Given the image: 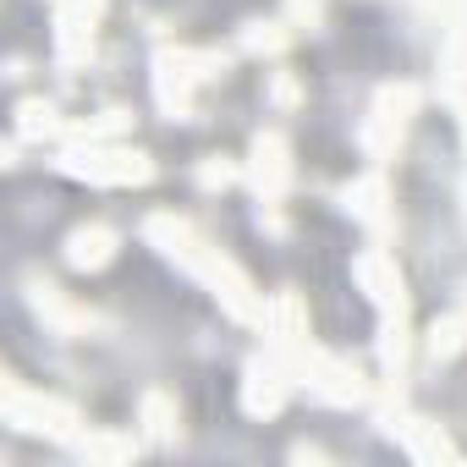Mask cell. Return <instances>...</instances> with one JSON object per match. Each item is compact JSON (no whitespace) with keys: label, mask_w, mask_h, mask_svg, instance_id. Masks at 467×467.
I'll use <instances>...</instances> for the list:
<instances>
[{"label":"cell","mask_w":467,"mask_h":467,"mask_svg":"<svg viewBox=\"0 0 467 467\" xmlns=\"http://www.w3.org/2000/svg\"><path fill=\"white\" fill-rule=\"evenodd\" d=\"M61 171L67 176H83V182H105V187H132V182H149L154 176L149 154L116 149V143H88V149L61 154Z\"/></svg>","instance_id":"1"},{"label":"cell","mask_w":467,"mask_h":467,"mask_svg":"<svg viewBox=\"0 0 467 467\" xmlns=\"http://www.w3.org/2000/svg\"><path fill=\"white\" fill-rule=\"evenodd\" d=\"M412 110H418V88H412V83H390V88H379L374 116H368V127H363V149H368L374 160L396 154V143H401Z\"/></svg>","instance_id":"2"},{"label":"cell","mask_w":467,"mask_h":467,"mask_svg":"<svg viewBox=\"0 0 467 467\" xmlns=\"http://www.w3.org/2000/svg\"><path fill=\"white\" fill-rule=\"evenodd\" d=\"M6 418L28 434H50V440H78V412L56 396H39V390H23V385H6Z\"/></svg>","instance_id":"3"},{"label":"cell","mask_w":467,"mask_h":467,"mask_svg":"<svg viewBox=\"0 0 467 467\" xmlns=\"http://www.w3.org/2000/svg\"><path fill=\"white\" fill-rule=\"evenodd\" d=\"M99 12H105V0H61V12H56V56H61L67 67L88 61Z\"/></svg>","instance_id":"4"},{"label":"cell","mask_w":467,"mask_h":467,"mask_svg":"<svg viewBox=\"0 0 467 467\" xmlns=\"http://www.w3.org/2000/svg\"><path fill=\"white\" fill-rule=\"evenodd\" d=\"M358 281L368 286V297L379 303V314H385V319H401V314H407L401 270H396V259H390V254H379V248H374V254H363V259H358Z\"/></svg>","instance_id":"5"},{"label":"cell","mask_w":467,"mask_h":467,"mask_svg":"<svg viewBox=\"0 0 467 467\" xmlns=\"http://www.w3.org/2000/svg\"><path fill=\"white\" fill-rule=\"evenodd\" d=\"M292 182V154H286V138L281 132H259L254 138V187L265 203H275Z\"/></svg>","instance_id":"6"},{"label":"cell","mask_w":467,"mask_h":467,"mask_svg":"<svg viewBox=\"0 0 467 467\" xmlns=\"http://www.w3.org/2000/svg\"><path fill=\"white\" fill-rule=\"evenodd\" d=\"M286 390H292V374H286L281 363H248V390H243L248 412L275 418V412H281V401H286Z\"/></svg>","instance_id":"7"},{"label":"cell","mask_w":467,"mask_h":467,"mask_svg":"<svg viewBox=\"0 0 467 467\" xmlns=\"http://www.w3.org/2000/svg\"><path fill=\"white\" fill-rule=\"evenodd\" d=\"M116 259V231L110 225H78L67 237V265L72 270H105Z\"/></svg>","instance_id":"8"},{"label":"cell","mask_w":467,"mask_h":467,"mask_svg":"<svg viewBox=\"0 0 467 467\" xmlns=\"http://www.w3.org/2000/svg\"><path fill=\"white\" fill-rule=\"evenodd\" d=\"M34 308H39L56 330H67V336H72V330H88V314H83V308H72L50 281H39V286H34Z\"/></svg>","instance_id":"9"},{"label":"cell","mask_w":467,"mask_h":467,"mask_svg":"<svg viewBox=\"0 0 467 467\" xmlns=\"http://www.w3.org/2000/svg\"><path fill=\"white\" fill-rule=\"evenodd\" d=\"M347 203H352L368 225H385V209H379V203H385V182H379V176L352 182V187H347Z\"/></svg>","instance_id":"10"},{"label":"cell","mask_w":467,"mask_h":467,"mask_svg":"<svg viewBox=\"0 0 467 467\" xmlns=\"http://www.w3.org/2000/svg\"><path fill=\"white\" fill-rule=\"evenodd\" d=\"M17 116H23V121H17V132H23V138H45V132H56V110H50L45 99H28Z\"/></svg>","instance_id":"11"},{"label":"cell","mask_w":467,"mask_h":467,"mask_svg":"<svg viewBox=\"0 0 467 467\" xmlns=\"http://www.w3.org/2000/svg\"><path fill=\"white\" fill-rule=\"evenodd\" d=\"M143 423H149V434H154V440H171V434H176V412H171V401H165L160 390L143 401Z\"/></svg>","instance_id":"12"},{"label":"cell","mask_w":467,"mask_h":467,"mask_svg":"<svg viewBox=\"0 0 467 467\" xmlns=\"http://www.w3.org/2000/svg\"><path fill=\"white\" fill-rule=\"evenodd\" d=\"M231 176H237L231 165H203V171H198V182H203V187H225Z\"/></svg>","instance_id":"13"}]
</instances>
